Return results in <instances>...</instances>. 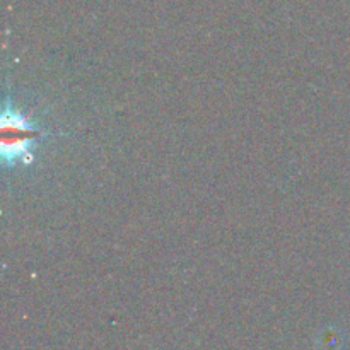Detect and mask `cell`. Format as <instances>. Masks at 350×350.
<instances>
[{"instance_id":"1","label":"cell","mask_w":350,"mask_h":350,"mask_svg":"<svg viewBox=\"0 0 350 350\" xmlns=\"http://www.w3.org/2000/svg\"><path fill=\"white\" fill-rule=\"evenodd\" d=\"M50 135L36 125L33 120L26 118L9 99L3 105L2 113V163L5 167H14L17 163L31 164L34 161L33 142Z\"/></svg>"}]
</instances>
